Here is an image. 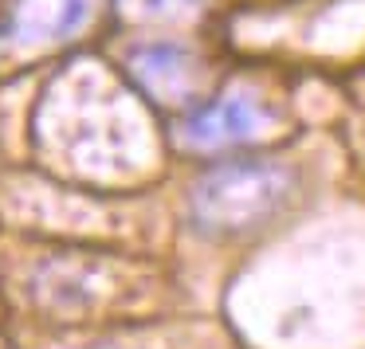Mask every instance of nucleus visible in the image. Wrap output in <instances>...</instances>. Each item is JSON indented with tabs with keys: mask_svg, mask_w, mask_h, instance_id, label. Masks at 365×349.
I'll use <instances>...</instances> for the list:
<instances>
[{
	"mask_svg": "<svg viewBox=\"0 0 365 349\" xmlns=\"http://www.w3.org/2000/svg\"><path fill=\"white\" fill-rule=\"evenodd\" d=\"M294 189V173L279 161H228L216 165L192 184V224L208 236H244L255 231L287 204Z\"/></svg>",
	"mask_w": 365,
	"mask_h": 349,
	"instance_id": "nucleus-1",
	"label": "nucleus"
},
{
	"mask_svg": "<svg viewBox=\"0 0 365 349\" xmlns=\"http://www.w3.org/2000/svg\"><path fill=\"white\" fill-rule=\"evenodd\" d=\"M91 16V0H12L0 16V48L71 40Z\"/></svg>",
	"mask_w": 365,
	"mask_h": 349,
	"instance_id": "nucleus-2",
	"label": "nucleus"
},
{
	"mask_svg": "<svg viewBox=\"0 0 365 349\" xmlns=\"http://www.w3.org/2000/svg\"><path fill=\"white\" fill-rule=\"evenodd\" d=\"M271 114L263 110L259 98L252 95H220L205 103L197 114L185 122V142L197 150H220V145H240L252 142L267 130Z\"/></svg>",
	"mask_w": 365,
	"mask_h": 349,
	"instance_id": "nucleus-3",
	"label": "nucleus"
},
{
	"mask_svg": "<svg viewBox=\"0 0 365 349\" xmlns=\"http://www.w3.org/2000/svg\"><path fill=\"white\" fill-rule=\"evenodd\" d=\"M130 71L158 98H189L185 90H189L192 56L177 43H145V48H138L130 56Z\"/></svg>",
	"mask_w": 365,
	"mask_h": 349,
	"instance_id": "nucleus-4",
	"label": "nucleus"
},
{
	"mask_svg": "<svg viewBox=\"0 0 365 349\" xmlns=\"http://www.w3.org/2000/svg\"><path fill=\"white\" fill-rule=\"evenodd\" d=\"M192 0H138V9L142 12H165V9H173V12H181V9H189Z\"/></svg>",
	"mask_w": 365,
	"mask_h": 349,
	"instance_id": "nucleus-5",
	"label": "nucleus"
},
{
	"mask_svg": "<svg viewBox=\"0 0 365 349\" xmlns=\"http://www.w3.org/2000/svg\"><path fill=\"white\" fill-rule=\"evenodd\" d=\"M0 349H9V345H4V341H0Z\"/></svg>",
	"mask_w": 365,
	"mask_h": 349,
	"instance_id": "nucleus-6",
	"label": "nucleus"
},
{
	"mask_svg": "<svg viewBox=\"0 0 365 349\" xmlns=\"http://www.w3.org/2000/svg\"><path fill=\"white\" fill-rule=\"evenodd\" d=\"M110 349H114V345H110Z\"/></svg>",
	"mask_w": 365,
	"mask_h": 349,
	"instance_id": "nucleus-7",
	"label": "nucleus"
}]
</instances>
